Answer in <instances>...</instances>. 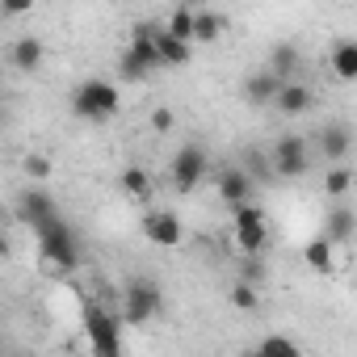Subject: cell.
I'll use <instances>...</instances> for the list:
<instances>
[{
  "mask_svg": "<svg viewBox=\"0 0 357 357\" xmlns=\"http://www.w3.org/2000/svg\"><path fill=\"white\" fill-rule=\"evenodd\" d=\"M143 236L155 244V248H176L185 240V223L176 219L172 211H151L147 219H143Z\"/></svg>",
  "mask_w": 357,
  "mask_h": 357,
  "instance_id": "30bf717a",
  "label": "cell"
},
{
  "mask_svg": "<svg viewBox=\"0 0 357 357\" xmlns=\"http://www.w3.org/2000/svg\"><path fill=\"white\" fill-rule=\"evenodd\" d=\"M265 68H269L278 80H286V84H290V76L303 68V55H298V47H294V43H278V47L269 51V63H265Z\"/></svg>",
  "mask_w": 357,
  "mask_h": 357,
  "instance_id": "ac0fdd59",
  "label": "cell"
},
{
  "mask_svg": "<svg viewBox=\"0 0 357 357\" xmlns=\"http://www.w3.org/2000/svg\"><path fill=\"white\" fill-rule=\"evenodd\" d=\"M43 59H47V47H43V38H34V34H22L13 47H9V63L17 68V72H38L43 68Z\"/></svg>",
  "mask_w": 357,
  "mask_h": 357,
  "instance_id": "2e32d148",
  "label": "cell"
},
{
  "mask_svg": "<svg viewBox=\"0 0 357 357\" xmlns=\"http://www.w3.org/2000/svg\"><path fill=\"white\" fill-rule=\"evenodd\" d=\"M219 198L227 202V211H240V206H248L252 202V194H257V181L240 168V164H231V168H219Z\"/></svg>",
  "mask_w": 357,
  "mask_h": 357,
  "instance_id": "9c48e42d",
  "label": "cell"
},
{
  "mask_svg": "<svg viewBox=\"0 0 357 357\" xmlns=\"http://www.w3.org/2000/svg\"><path fill=\"white\" fill-rule=\"evenodd\" d=\"M26 176H30V181H47V176H51V160L47 155H26Z\"/></svg>",
  "mask_w": 357,
  "mask_h": 357,
  "instance_id": "83f0119b",
  "label": "cell"
},
{
  "mask_svg": "<svg viewBox=\"0 0 357 357\" xmlns=\"http://www.w3.org/2000/svg\"><path fill=\"white\" fill-rule=\"evenodd\" d=\"M311 105H315V89H311V84H303V80L282 84V93H278V101H273V109H278V114H286V118H303Z\"/></svg>",
  "mask_w": 357,
  "mask_h": 357,
  "instance_id": "5bb4252c",
  "label": "cell"
},
{
  "mask_svg": "<svg viewBox=\"0 0 357 357\" xmlns=\"http://www.w3.org/2000/svg\"><path fill=\"white\" fill-rule=\"evenodd\" d=\"M303 265H307L311 273H319V278L336 273V244H332V240H324V236L307 240V244H303Z\"/></svg>",
  "mask_w": 357,
  "mask_h": 357,
  "instance_id": "e0dca14e",
  "label": "cell"
},
{
  "mask_svg": "<svg viewBox=\"0 0 357 357\" xmlns=\"http://www.w3.org/2000/svg\"><path fill=\"white\" fill-rule=\"evenodd\" d=\"M311 139L319 143V155L328 160V168L344 164V160H349V151H353V130H349V126H340V122H328V126H319Z\"/></svg>",
  "mask_w": 357,
  "mask_h": 357,
  "instance_id": "8fae6325",
  "label": "cell"
},
{
  "mask_svg": "<svg viewBox=\"0 0 357 357\" xmlns=\"http://www.w3.org/2000/svg\"><path fill=\"white\" fill-rule=\"evenodd\" d=\"M194 22H198V9L181 5V9H172V13L164 17V34H172L176 43H190V47H194Z\"/></svg>",
  "mask_w": 357,
  "mask_h": 357,
  "instance_id": "ffe728a7",
  "label": "cell"
},
{
  "mask_svg": "<svg viewBox=\"0 0 357 357\" xmlns=\"http://www.w3.org/2000/svg\"><path fill=\"white\" fill-rule=\"evenodd\" d=\"M26 9H30L26 0H9V5H5V13H13V17H17V13H26Z\"/></svg>",
  "mask_w": 357,
  "mask_h": 357,
  "instance_id": "4dcf8cb0",
  "label": "cell"
},
{
  "mask_svg": "<svg viewBox=\"0 0 357 357\" xmlns=\"http://www.w3.org/2000/svg\"><path fill=\"white\" fill-rule=\"evenodd\" d=\"M240 357H265V353H261V349H248V353H240Z\"/></svg>",
  "mask_w": 357,
  "mask_h": 357,
  "instance_id": "1f68e13d",
  "label": "cell"
},
{
  "mask_svg": "<svg viewBox=\"0 0 357 357\" xmlns=\"http://www.w3.org/2000/svg\"><path fill=\"white\" fill-rule=\"evenodd\" d=\"M240 168L252 176V181H273V155H269V151H261V147H252V151L240 160Z\"/></svg>",
  "mask_w": 357,
  "mask_h": 357,
  "instance_id": "cb8c5ba5",
  "label": "cell"
},
{
  "mask_svg": "<svg viewBox=\"0 0 357 357\" xmlns=\"http://www.w3.org/2000/svg\"><path fill=\"white\" fill-rule=\"evenodd\" d=\"M34 240H38V257H43V265H51V269H59V273L80 269V236H76V227H72L63 215L51 219L47 227H38Z\"/></svg>",
  "mask_w": 357,
  "mask_h": 357,
  "instance_id": "7a4b0ae2",
  "label": "cell"
},
{
  "mask_svg": "<svg viewBox=\"0 0 357 357\" xmlns=\"http://www.w3.org/2000/svg\"><path fill=\"white\" fill-rule=\"evenodd\" d=\"M269 155H273V176H282V181H294V176L311 172V139L307 135H282Z\"/></svg>",
  "mask_w": 357,
  "mask_h": 357,
  "instance_id": "ba28073f",
  "label": "cell"
},
{
  "mask_svg": "<svg viewBox=\"0 0 357 357\" xmlns=\"http://www.w3.org/2000/svg\"><path fill=\"white\" fill-rule=\"evenodd\" d=\"M155 47H160V63H164V68H185V63H190V55H194V47H190V43H176V38H172V34H164V30H160Z\"/></svg>",
  "mask_w": 357,
  "mask_h": 357,
  "instance_id": "7402d4cb",
  "label": "cell"
},
{
  "mask_svg": "<svg viewBox=\"0 0 357 357\" xmlns=\"http://www.w3.org/2000/svg\"><path fill=\"white\" fill-rule=\"evenodd\" d=\"M160 30H164V22H135L130 47H126L122 59H118V76H122V80H147L155 68H164V63H160V47H155Z\"/></svg>",
  "mask_w": 357,
  "mask_h": 357,
  "instance_id": "6da1fadb",
  "label": "cell"
},
{
  "mask_svg": "<svg viewBox=\"0 0 357 357\" xmlns=\"http://www.w3.org/2000/svg\"><path fill=\"white\" fill-rule=\"evenodd\" d=\"M118 109H122V93H118L114 80L93 76V80L76 84V93H72V114L84 118V122H109Z\"/></svg>",
  "mask_w": 357,
  "mask_h": 357,
  "instance_id": "3957f363",
  "label": "cell"
},
{
  "mask_svg": "<svg viewBox=\"0 0 357 357\" xmlns=\"http://www.w3.org/2000/svg\"><path fill=\"white\" fill-rule=\"evenodd\" d=\"M17 215H22V223H26L30 231H38V227H47L51 219H59V206H55V198H51L47 190H26Z\"/></svg>",
  "mask_w": 357,
  "mask_h": 357,
  "instance_id": "7c38bea8",
  "label": "cell"
},
{
  "mask_svg": "<svg viewBox=\"0 0 357 357\" xmlns=\"http://www.w3.org/2000/svg\"><path fill=\"white\" fill-rule=\"evenodd\" d=\"M282 84H286V80H278L269 68H261V72H252V76L244 80V101H248L252 109L273 105V101H278V93H282Z\"/></svg>",
  "mask_w": 357,
  "mask_h": 357,
  "instance_id": "4fadbf2b",
  "label": "cell"
},
{
  "mask_svg": "<svg viewBox=\"0 0 357 357\" xmlns=\"http://www.w3.org/2000/svg\"><path fill=\"white\" fill-rule=\"evenodd\" d=\"M172 126H176V118H172V109H164V105H160V109H151V130H160V135H168Z\"/></svg>",
  "mask_w": 357,
  "mask_h": 357,
  "instance_id": "f1b7e54d",
  "label": "cell"
},
{
  "mask_svg": "<svg viewBox=\"0 0 357 357\" xmlns=\"http://www.w3.org/2000/svg\"><path fill=\"white\" fill-rule=\"evenodd\" d=\"M164 311V290L151 282V278H130L126 290H122V319L126 324H147Z\"/></svg>",
  "mask_w": 357,
  "mask_h": 357,
  "instance_id": "8992f818",
  "label": "cell"
},
{
  "mask_svg": "<svg viewBox=\"0 0 357 357\" xmlns=\"http://www.w3.org/2000/svg\"><path fill=\"white\" fill-rule=\"evenodd\" d=\"M353 236H357V215H353V206L332 202V206H328V219H324V240H332V244H349Z\"/></svg>",
  "mask_w": 357,
  "mask_h": 357,
  "instance_id": "9a60e30c",
  "label": "cell"
},
{
  "mask_svg": "<svg viewBox=\"0 0 357 357\" xmlns=\"http://www.w3.org/2000/svg\"><path fill=\"white\" fill-rule=\"evenodd\" d=\"M227 30V17L223 13H211V9H198V22H194V43H219Z\"/></svg>",
  "mask_w": 357,
  "mask_h": 357,
  "instance_id": "603a6c76",
  "label": "cell"
},
{
  "mask_svg": "<svg viewBox=\"0 0 357 357\" xmlns=\"http://www.w3.org/2000/svg\"><path fill=\"white\" fill-rule=\"evenodd\" d=\"M231 236H236V248H240L244 257H265L269 244H273L269 219H265V211L252 206V202L240 206V211H231Z\"/></svg>",
  "mask_w": 357,
  "mask_h": 357,
  "instance_id": "277c9868",
  "label": "cell"
},
{
  "mask_svg": "<svg viewBox=\"0 0 357 357\" xmlns=\"http://www.w3.org/2000/svg\"><path fill=\"white\" fill-rule=\"evenodd\" d=\"M349 190H353V172H349L344 164H336V168H328V172H324V194H328L332 202H340Z\"/></svg>",
  "mask_w": 357,
  "mask_h": 357,
  "instance_id": "d4e9b609",
  "label": "cell"
},
{
  "mask_svg": "<svg viewBox=\"0 0 357 357\" xmlns=\"http://www.w3.org/2000/svg\"><path fill=\"white\" fill-rule=\"evenodd\" d=\"M328 63H332V76H336V80H357V43H353V38L336 43Z\"/></svg>",
  "mask_w": 357,
  "mask_h": 357,
  "instance_id": "44dd1931",
  "label": "cell"
},
{
  "mask_svg": "<svg viewBox=\"0 0 357 357\" xmlns=\"http://www.w3.org/2000/svg\"><path fill=\"white\" fill-rule=\"evenodd\" d=\"M206 172H211V155H206V147H198V143H185L181 151L168 160V181H172L176 194H194V190L202 185Z\"/></svg>",
  "mask_w": 357,
  "mask_h": 357,
  "instance_id": "52a82bcc",
  "label": "cell"
},
{
  "mask_svg": "<svg viewBox=\"0 0 357 357\" xmlns=\"http://www.w3.org/2000/svg\"><path fill=\"white\" fill-rule=\"evenodd\" d=\"M257 349H261L265 357H303V349H298L290 336H282V332H269V336H265Z\"/></svg>",
  "mask_w": 357,
  "mask_h": 357,
  "instance_id": "484cf974",
  "label": "cell"
},
{
  "mask_svg": "<svg viewBox=\"0 0 357 357\" xmlns=\"http://www.w3.org/2000/svg\"><path fill=\"white\" fill-rule=\"evenodd\" d=\"M261 278H265V269H261V257H248V261L240 265V282H252V286H257Z\"/></svg>",
  "mask_w": 357,
  "mask_h": 357,
  "instance_id": "f546056e",
  "label": "cell"
},
{
  "mask_svg": "<svg viewBox=\"0 0 357 357\" xmlns=\"http://www.w3.org/2000/svg\"><path fill=\"white\" fill-rule=\"evenodd\" d=\"M118 185H122V194L135 198V202H147V198H151V176H147L143 164H126L122 176H118Z\"/></svg>",
  "mask_w": 357,
  "mask_h": 357,
  "instance_id": "d6986e66",
  "label": "cell"
},
{
  "mask_svg": "<svg viewBox=\"0 0 357 357\" xmlns=\"http://www.w3.org/2000/svg\"><path fill=\"white\" fill-rule=\"evenodd\" d=\"M84 336L93 357H122V324L101 303H84Z\"/></svg>",
  "mask_w": 357,
  "mask_h": 357,
  "instance_id": "5b68a950",
  "label": "cell"
},
{
  "mask_svg": "<svg viewBox=\"0 0 357 357\" xmlns=\"http://www.w3.org/2000/svg\"><path fill=\"white\" fill-rule=\"evenodd\" d=\"M227 298H231V307H236V311H257V303H261L257 286H252V282H240V278H236V286H231V294H227Z\"/></svg>",
  "mask_w": 357,
  "mask_h": 357,
  "instance_id": "4316f807",
  "label": "cell"
}]
</instances>
